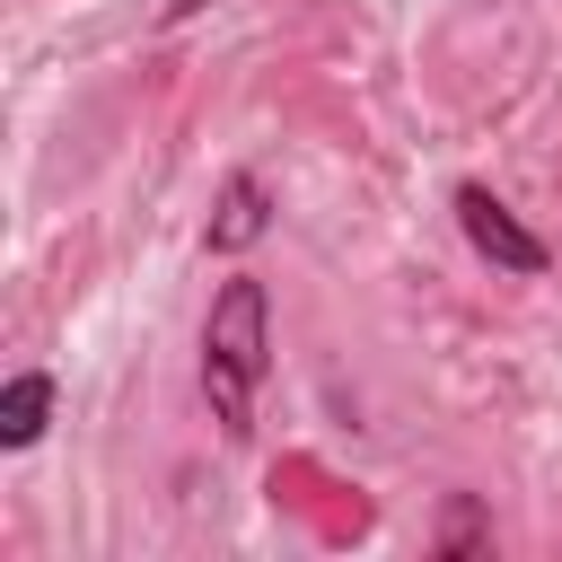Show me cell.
<instances>
[{
    "label": "cell",
    "mask_w": 562,
    "mask_h": 562,
    "mask_svg": "<svg viewBox=\"0 0 562 562\" xmlns=\"http://www.w3.org/2000/svg\"><path fill=\"white\" fill-rule=\"evenodd\" d=\"M272 378V290L263 272H228L202 307V404L220 439H255V395Z\"/></svg>",
    "instance_id": "6da1fadb"
},
{
    "label": "cell",
    "mask_w": 562,
    "mask_h": 562,
    "mask_svg": "<svg viewBox=\"0 0 562 562\" xmlns=\"http://www.w3.org/2000/svg\"><path fill=\"white\" fill-rule=\"evenodd\" d=\"M430 553H439V562L492 553V509H483L474 492H448V501H439V527H430Z\"/></svg>",
    "instance_id": "5b68a950"
},
{
    "label": "cell",
    "mask_w": 562,
    "mask_h": 562,
    "mask_svg": "<svg viewBox=\"0 0 562 562\" xmlns=\"http://www.w3.org/2000/svg\"><path fill=\"white\" fill-rule=\"evenodd\" d=\"M448 211H457L465 246H474L492 272H509V281H544V272H553V246H544V237H536V228H527L492 184H474V176H465V184L448 193Z\"/></svg>",
    "instance_id": "7a4b0ae2"
},
{
    "label": "cell",
    "mask_w": 562,
    "mask_h": 562,
    "mask_svg": "<svg viewBox=\"0 0 562 562\" xmlns=\"http://www.w3.org/2000/svg\"><path fill=\"white\" fill-rule=\"evenodd\" d=\"M53 369H18L9 386H0V448L18 457V448H35L44 439V422H53Z\"/></svg>",
    "instance_id": "277c9868"
},
{
    "label": "cell",
    "mask_w": 562,
    "mask_h": 562,
    "mask_svg": "<svg viewBox=\"0 0 562 562\" xmlns=\"http://www.w3.org/2000/svg\"><path fill=\"white\" fill-rule=\"evenodd\" d=\"M263 237H272V184H263L255 167H237V176L220 184V202H211L202 246H211V255H246V246H263Z\"/></svg>",
    "instance_id": "3957f363"
}]
</instances>
